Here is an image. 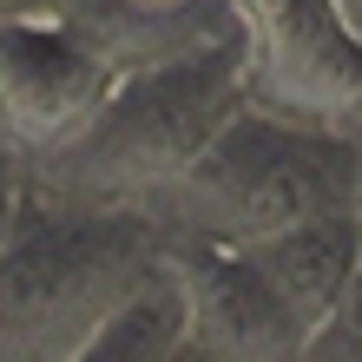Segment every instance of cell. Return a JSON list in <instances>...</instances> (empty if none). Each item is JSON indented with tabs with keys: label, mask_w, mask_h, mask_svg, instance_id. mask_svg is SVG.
Listing matches in <instances>:
<instances>
[{
	"label": "cell",
	"mask_w": 362,
	"mask_h": 362,
	"mask_svg": "<svg viewBox=\"0 0 362 362\" xmlns=\"http://www.w3.org/2000/svg\"><path fill=\"white\" fill-rule=\"evenodd\" d=\"M158 270L152 211L59 198L27 178L0 244V362H73Z\"/></svg>",
	"instance_id": "cell-1"
},
{
	"label": "cell",
	"mask_w": 362,
	"mask_h": 362,
	"mask_svg": "<svg viewBox=\"0 0 362 362\" xmlns=\"http://www.w3.org/2000/svg\"><path fill=\"white\" fill-rule=\"evenodd\" d=\"M244 105H250L244 40L230 33V40L198 47L185 59L125 73L112 86V99L99 105V119L59 158H47V172H27V178L59 191V198L152 211L165 191L211 152V139H218Z\"/></svg>",
	"instance_id": "cell-2"
},
{
	"label": "cell",
	"mask_w": 362,
	"mask_h": 362,
	"mask_svg": "<svg viewBox=\"0 0 362 362\" xmlns=\"http://www.w3.org/2000/svg\"><path fill=\"white\" fill-rule=\"evenodd\" d=\"M356 204V139L270 119L244 105L211 139V152L152 204L172 244L257 250L316 218H349Z\"/></svg>",
	"instance_id": "cell-3"
},
{
	"label": "cell",
	"mask_w": 362,
	"mask_h": 362,
	"mask_svg": "<svg viewBox=\"0 0 362 362\" xmlns=\"http://www.w3.org/2000/svg\"><path fill=\"white\" fill-rule=\"evenodd\" d=\"M250 105L316 132H362V40L336 0H230Z\"/></svg>",
	"instance_id": "cell-4"
},
{
	"label": "cell",
	"mask_w": 362,
	"mask_h": 362,
	"mask_svg": "<svg viewBox=\"0 0 362 362\" xmlns=\"http://www.w3.org/2000/svg\"><path fill=\"white\" fill-rule=\"evenodd\" d=\"M112 66L79 47L47 7L0 20V145L27 158H59L112 99Z\"/></svg>",
	"instance_id": "cell-5"
},
{
	"label": "cell",
	"mask_w": 362,
	"mask_h": 362,
	"mask_svg": "<svg viewBox=\"0 0 362 362\" xmlns=\"http://www.w3.org/2000/svg\"><path fill=\"white\" fill-rule=\"evenodd\" d=\"M165 276L185 303V343L218 362H296L303 329L270 296V284L250 257L211 244H172L165 238Z\"/></svg>",
	"instance_id": "cell-6"
},
{
	"label": "cell",
	"mask_w": 362,
	"mask_h": 362,
	"mask_svg": "<svg viewBox=\"0 0 362 362\" xmlns=\"http://www.w3.org/2000/svg\"><path fill=\"white\" fill-rule=\"evenodd\" d=\"M250 257V270L270 284V296L290 310V323L303 329V343L336 316L349 276H356V257H362V230L356 218H316V224H296L284 238H270L257 250H238Z\"/></svg>",
	"instance_id": "cell-7"
},
{
	"label": "cell",
	"mask_w": 362,
	"mask_h": 362,
	"mask_svg": "<svg viewBox=\"0 0 362 362\" xmlns=\"http://www.w3.org/2000/svg\"><path fill=\"white\" fill-rule=\"evenodd\" d=\"M178 343H185V303L172 290V276L158 270V284H145L73 362H165Z\"/></svg>",
	"instance_id": "cell-8"
},
{
	"label": "cell",
	"mask_w": 362,
	"mask_h": 362,
	"mask_svg": "<svg viewBox=\"0 0 362 362\" xmlns=\"http://www.w3.org/2000/svg\"><path fill=\"white\" fill-rule=\"evenodd\" d=\"M20 185H27V172L7 158L0 165V244H7V230H13V211H20Z\"/></svg>",
	"instance_id": "cell-9"
},
{
	"label": "cell",
	"mask_w": 362,
	"mask_h": 362,
	"mask_svg": "<svg viewBox=\"0 0 362 362\" xmlns=\"http://www.w3.org/2000/svg\"><path fill=\"white\" fill-rule=\"evenodd\" d=\"M336 13H343V27L362 40V0H336Z\"/></svg>",
	"instance_id": "cell-10"
},
{
	"label": "cell",
	"mask_w": 362,
	"mask_h": 362,
	"mask_svg": "<svg viewBox=\"0 0 362 362\" xmlns=\"http://www.w3.org/2000/svg\"><path fill=\"white\" fill-rule=\"evenodd\" d=\"M349 218H356V230H362V132H356V204H349Z\"/></svg>",
	"instance_id": "cell-11"
},
{
	"label": "cell",
	"mask_w": 362,
	"mask_h": 362,
	"mask_svg": "<svg viewBox=\"0 0 362 362\" xmlns=\"http://www.w3.org/2000/svg\"><path fill=\"white\" fill-rule=\"evenodd\" d=\"M165 362H218V356H204V349H191V343H178V349L165 356Z\"/></svg>",
	"instance_id": "cell-12"
},
{
	"label": "cell",
	"mask_w": 362,
	"mask_h": 362,
	"mask_svg": "<svg viewBox=\"0 0 362 362\" xmlns=\"http://www.w3.org/2000/svg\"><path fill=\"white\" fill-rule=\"evenodd\" d=\"M132 7H191V0H132Z\"/></svg>",
	"instance_id": "cell-13"
},
{
	"label": "cell",
	"mask_w": 362,
	"mask_h": 362,
	"mask_svg": "<svg viewBox=\"0 0 362 362\" xmlns=\"http://www.w3.org/2000/svg\"><path fill=\"white\" fill-rule=\"evenodd\" d=\"M0 165H7V145H0Z\"/></svg>",
	"instance_id": "cell-14"
}]
</instances>
